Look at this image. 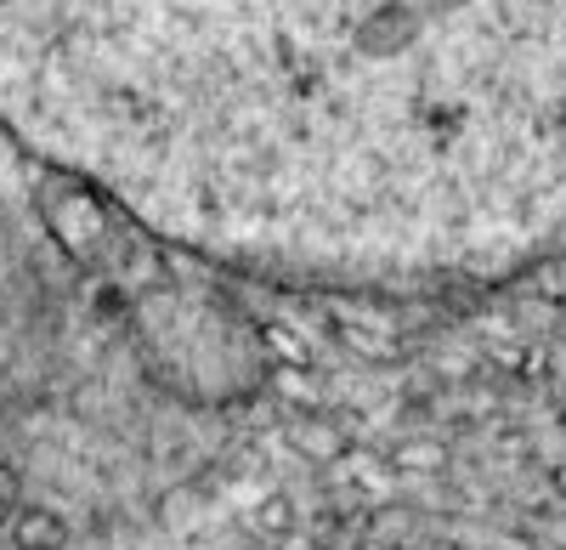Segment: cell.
<instances>
[{"label":"cell","instance_id":"6da1fadb","mask_svg":"<svg viewBox=\"0 0 566 550\" xmlns=\"http://www.w3.org/2000/svg\"><path fill=\"white\" fill-rule=\"evenodd\" d=\"M0 125L261 284L566 256V0H0Z\"/></svg>","mask_w":566,"mask_h":550},{"label":"cell","instance_id":"7a4b0ae2","mask_svg":"<svg viewBox=\"0 0 566 550\" xmlns=\"http://www.w3.org/2000/svg\"><path fill=\"white\" fill-rule=\"evenodd\" d=\"M328 312V330H335V341L363 357V363H397L402 357V330L391 324L386 312H368V307H340V301H323Z\"/></svg>","mask_w":566,"mask_h":550},{"label":"cell","instance_id":"3957f363","mask_svg":"<svg viewBox=\"0 0 566 550\" xmlns=\"http://www.w3.org/2000/svg\"><path fill=\"white\" fill-rule=\"evenodd\" d=\"M290 448L301 454L306 466L335 471L357 443H352V432H346L335 415H328V408H295V421H290Z\"/></svg>","mask_w":566,"mask_h":550},{"label":"cell","instance_id":"277c9868","mask_svg":"<svg viewBox=\"0 0 566 550\" xmlns=\"http://www.w3.org/2000/svg\"><path fill=\"white\" fill-rule=\"evenodd\" d=\"M7 528H12V544L18 550H63L69 544V522L52 506H18Z\"/></svg>","mask_w":566,"mask_h":550},{"label":"cell","instance_id":"5b68a950","mask_svg":"<svg viewBox=\"0 0 566 550\" xmlns=\"http://www.w3.org/2000/svg\"><path fill=\"white\" fill-rule=\"evenodd\" d=\"M335 471H340V477H352V488H363L368 499H391V477H397V471H391L386 454H374V448H352Z\"/></svg>","mask_w":566,"mask_h":550},{"label":"cell","instance_id":"8992f818","mask_svg":"<svg viewBox=\"0 0 566 550\" xmlns=\"http://www.w3.org/2000/svg\"><path fill=\"white\" fill-rule=\"evenodd\" d=\"M386 460H391L397 477H431V471L448 466V443L442 437H402Z\"/></svg>","mask_w":566,"mask_h":550},{"label":"cell","instance_id":"52a82bcc","mask_svg":"<svg viewBox=\"0 0 566 550\" xmlns=\"http://www.w3.org/2000/svg\"><path fill=\"white\" fill-rule=\"evenodd\" d=\"M261 346L272 357V370H317V352L301 330L290 324H261Z\"/></svg>","mask_w":566,"mask_h":550},{"label":"cell","instance_id":"ba28073f","mask_svg":"<svg viewBox=\"0 0 566 550\" xmlns=\"http://www.w3.org/2000/svg\"><path fill=\"white\" fill-rule=\"evenodd\" d=\"M193 517H205V494L193 482H176L165 499H159V522L170 533H193Z\"/></svg>","mask_w":566,"mask_h":550},{"label":"cell","instance_id":"9c48e42d","mask_svg":"<svg viewBox=\"0 0 566 550\" xmlns=\"http://www.w3.org/2000/svg\"><path fill=\"white\" fill-rule=\"evenodd\" d=\"M250 528L255 533H266V539H283V533H295V506L283 494H266L261 506L250 511Z\"/></svg>","mask_w":566,"mask_h":550},{"label":"cell","instance_id":"30bf717a","mask_svg":"<svg viewBox=\"0 0 566 550\" xmlns=\"http://www.w3.org/2000/svg\"><path fill=\"white\" fill-rule=\"evenodd\" d=\"M266 381L277 386V397H290L301 408H317V370H266Z\"/></svg>","mask_w":566,"mask_h":550},{"label":"cell","instance_id":"8fae6325","mask_svg":"<svg viewBox=\"0 0 566 550\" xmlns=\"http://www.w3.org/2000/svg\"><path fill=\"white\" fill-rule=\"evenodd\" d=\"M12 511H18V471L0 466V528L12 522Z\"/></svg>","mask_w":566,"mask_h":550},{"label":"cell","instance_id":"7c38bea8","mask_svg":"<svg viewBox=\"0 0 566 550\" xmlns=\"http://www.w3.org/2000/svg\"><path fill=\"white\" fill-rule=\"evenodd\" d=\"M504 550H527V544H504Z\"/></svg>","mask_w":566,"mask_h":550},{"label":"cell","instance_id":"4fadbf2b","mask_svg":"<svg viewBox=\"0 0 566 550\" xmlns=\"http://www.w3.org/2000/svg\"><path fill=\"white\" fill-rule=\"evenodd\" d=\"M431 550H453V544H431Z\"/></svg>","mask_w":566,"mask_h":550}]
</instances>
